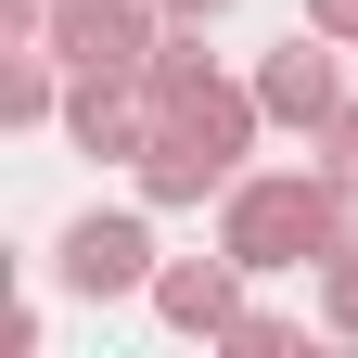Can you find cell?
Listing matches in <instances>:
<instances>
[{
    "mask_svg": "<svg viewBox=\"0 0 358 358\" xmlns=\"http://www.w3.org/2000/svg\"><path fill=\"white\" fill-rule=\"evenodd\" d=\"M307 154H320V166L345 179V192H358V103H345V115H333V128H320V141H307Z\"/></svg>",
    "mask_w": 358,
    "mask_h": 358,
    "instance_id": "30bf717a",
    "label": "cell"
},
{
    "mask_svg": "<svg viewBox=\"0 0 358 358\" xmlns=\"http://www.w3.org/2000/svg\"><path fill=\"white\" fill-rule=\"evenodd\" d=\"M64 141L103 154V166H128V154L154 141V90L141 77H64Z\"/></svg>",
    "mask_w": 358,
    "mask_h": 358,
    "instance_id": "52a82bcc",
    "label": "cell"
},
{
    "mask_svg": "<svg viewBox=\"0 0 358 358\" xmlns=\"http://www.w3.org/2000/svg\"><path fill=\"white\" fill-rule=\"evenodd\" d=\"M154 205H90V217H64V243H52V282L64 294H90V307H115V294H154Z\"/></svg>",
    "mask_w": 358,
    "mask_h": 358,
    "instance_id": "3957f363",
    "label": "cell"
},
{
    "mask_svg": "<svg viewBox=\"0 0 358 358\" xmlns=\"http://www.w3.org/2000/svg\"><path fill=\"white\" fill-rule=\"evenodd\" d=\"M345 217H358V192L333 166H243L231 192H217V243L268 282V268H320L333 243H358Z\"/></svg>",
    "mask_w": 358,
    "mask_h": 358,
    "instance_id": "7a4b0ae2",
    "label": "cell"
},
{
    "mask_svg": "<svg viewBox=\"0 0 358 358\" xmlns=\"http://www.w3.org/2000/svg\"><path fill=\"white\" fill-rule=\"evenodd\" d=\"M243 282H256V268H243L231 243H217V256H166V268H154V320L192 333V345H217V333L243 320Z\"/></svg>",
    "mask_w": 358,
    "mask_h": 358,
    "instance_id": "8992f818",
    "label": "cell"
},
{
    "mask_svg": "<svg viewBox=\"0 0 358 358\" xmlns=\"http://www.w3.org/2000/svg\"><path fill=\"white\" fill-rule=\"evenodd\" d=\"M141 90H154V141L128 154V192H141V205H205V192H231L243 154H256V128H268L256 77L217 64L205 26H166V52L141 64Z\"/></svg>",
    "mask_w": 358,
    "mask_h": 358,
    "instance_id": "6da1fadb",
    "label": "cell"
},
{
    "mask_svg": "<svg viewBox=\"0 0 358 358\" xmlns=\"http://www.w3.org/2000/svg\"><path fill=\"white\" fill-rule=\"evenodd\" d=\"M307 26H320V38H345V52H358V0H307Z\"/></svg>",
    "mask_w": 358,
    "mask_h": 358,
    "instance_id": "8fae6325",
    "label": "cell"
},
{
    "mask_svg": "<svg viewBox=\"0 0 358 358\" xmlns=\"http://www.w3.org/2000/svg\"><path fill=\"white\" fill-rule=\"evenodd\" d=\"M52 52L77 77H141L166 52V0H52Z\"/></svg>",
    "mask_w": 358,
    "mask_h": 358,
    "instance_id": "277c9868",
    "label": "cell"
},
{
    "mask_svg": "<svg viewBox=\"0 0 358 358\" xmlns=\"http://www.w3.org/2000/svg\"><path fill=\"white\" fill-rule=\"evenodd\" d=\"M217 345H231V358H294L307 333L282 320V307H243V320H231V333H217Z\"/></svg>",
    "mask_w": 358,
    "mask_h": 358,
    "instance_id": "9c48e42d",
    "label": "cell"
},
{
    "mask_svg": "<svg viewBox=\"0 0 358 358\" xmlns=\"http://www.w3.org/2000/svg\"><path fill=\"white\" fill-rule=\"evenodd\" d=\"M217 13H231V0H166V26H217Z\"/></svg>",
    "mask_w": 358,
    "mask_h": 358,
    "instance_id": "7c38bea8",
    "label": "cell"
},
{
    "mask_svg": "<svg viewBox=\"0 0 358 358\" xmlns=\"http://www.w3.org/2000/svg\"><path fill=\"white\" fill-rule=\"evenodd\" d=\"M307 282H320V333H345V345H358V243H333Z\"/></svg>",
    "mask_w": 358,
    "mask_h": 358,
    "instance_id": "ba28073f",
    "label": "cell"
},
{
    "mask_svg": "<svg viewBox=\"0 0 358 358\" xmlns=\"http://www.w3.org/2000/svg\"><path fill=\"white\" fill-rule=\"evenodd\" d=\"M333 52H345V38H320V26H294L282 52L256 64V103H268V128H307V141H320V128L345 115V64H333Z\"/></svg>",
    "mask_w": 358,
    "mask_h": 358,
    "instance_id": "5b68a950",
    "label": "cell"
}]
</instances>
